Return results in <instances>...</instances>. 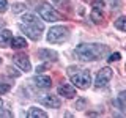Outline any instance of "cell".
I'll use <instances>...</instances> for the list:
<instances>
[{
	"instance_id": "obj_1",
	"label": "cell",
	"mask_w": 126,
	"mask_h": 118,
	"mask_svg": "<svg viewBox=\"0 0 126 118\" xmlns=\"http://www.w3.org/2000/svg\"><path fill=\"white\" fill-rule=\"evenodd\" d=\"M107 54L106 46L101 44H79L74 49V55H77V58L84 61H90V60H98V58L104 57Z\"/></svg>"
},
{
	"instance_id": "obj_2",
	"label": "cell",
	"mask_w": 126,
	"mask_h": 118,
	"mask_svg": "<svg viewBox=\"0 0 126 118\" xmlns=\"http://www.w3.org/2000/svg\"><path fill=\"white\" fill-rule=\"evenodd\" d=\"M68 76L71 79V82L76 84V87H79V88H88V85L92 84L90 71L80 69V68H77V66H69L68 68Z\"/></svg>"
},
{
	"instance_id": "obj_3",
	"label": "cell",
	"mask_w": 126,
	"mask_h": 118,
	"mask_svg": "<svg viewBox=\"0 0 126 118\" xmlns=\"http://www.w3.org/2000/svg\"><path fill=\"white\" fill-rule=\"evenodd\" d=\"M69 36L68 33V29L63 25H55V27H50L49 33H47V41L52 43V44H60V43L66 41Z\"/></svg>"
},
{
	"instance_id": "obj_4",
	"label": "cell",
	"mask_w": 126,
	"mask_h": 118,
	"mask_svg": "<svg viewBox=\"0 0 126 118\" xmlns=\"http://www.w3.org/2000/svg\"><path fill=\"white\" fill-rule=\"evenodd\" d=\"M36 10H38L39 16H41L44 21H47V22H55V21H60L62 19V16L58 14L50 5H47V3H41Z\"/></svg>"
},
{
	"instance_id": "obj_5",
	"label": "cell",
	"mask_w": 126,
	"mask_h": 118,
	"mask_svg": "<svg viewBox=\"0 0 126 118\" xmlns=\"http://www.w3.org/2000/svg\"><path fill=\"white\" fill-rule=\"evenodd\" d=\"M113 73L110 68H102L99 73H98L96 79H94V87L96 88H102V87H106L110 82V79H112Z\"/></svg>"
},
{
	"instance_id": "obj_6",
	"label": "cell",
	"mask_w": 126,
	"mask_h": 118,
	"mask_svg": "<svg viewBox=\"0 0 126 118\" xmlns=\"http://www.w3.org/2000/svg\"><path fill=\"white\" fill-rule=\"evenodd\" d=\"M39 102H41L43 105H46V107H50V109H58L62 105L60 98L52 96V94H44V96L39 99Z\"/></svg>"
},
{
	"instance_id": "obj_7",
	"label": "cell",
	"mask_w": 126,
	"mask_h": 118,
	"mask_svg": "<svg viewBox=\"0 0 126 118\" xmlns=\"http://www.w3.org/2000/svg\"><path fill=\"white\" fill-rule=\"evenodd\" d=\"M13 61H14L22 71H25V73L32 69V65H30L29 57H27V55H24V54H16L14 57H13Z\"/></svg>"
},
{
	"instance_id": "obj_8",
	"label": "cell",
	"mask_w": 126,
	"mask_h": 118,
	"mask_svg": "<svg viewBox=\"0 0 126 118\" xmlns=\"http://www.w3.org/2000/svg\"><path fill=\"white\" fill-rule=\"evenodd\" d=\"M58 94L68 98V99L76 98V87H74L73 84H62L60 87H58Z\"/></svg>"
},
{
	"instance_id": "obj_9",
	"label": "cell",
	"mask_w": 126,
	"mask_h": 118,
	"mask_svg": "<svg viewBox=\"0 0 126 118\" xmlns=\"http://www.w3.org/2000/svg\"><path fill=\"white\" fill-rule=\"evenodd\" d=\"M22 22L24 24H27V25H32V27H36L38 30H44V24H43L41 21H38V17L35 14H24V17H22Z\"/></svg>"
},
{
	"instance_id": "obj_10",
	"label": "cell",
	"mask_w": 126,
	"mask_h": 118,
	"mask_svg": "<svg viewBox=\"0 0 126 118\" xmlns=\"http://www.w3.org/2000/svg\"><path fill=\"white\" fill-rule=\"evenodd\" d=\"M19 29H21L24 33L27 35L29 38H32L33 41H36V39H39V31L36 27H32V25H27V24H19Z\"/></svg>"
},
{
	"instance_id": "obj_11",
	"label": "cell",
	"mask_w": 126,
	"mask_h": 118,
	"mask_svg": "<svg viewBox=\"0 0 126 118\" xmlns=\"http://www.w3.org/2000/svg\"><path fill=\"white\" fill-rule=\"evenodd\" d=\"M38 57L44 61H57L58 60V54L55 50H50V49H39Z\"/></svg>"
},
{
	"instance_id": "obj_12",
	"label": "cell",
	"mask_w": 126,
	"mask_h": 118,
	"mask_svg": "<svg viewBox=\"0 0 126 118\" xmlns=\"http://www.w3.org/2000/svg\"><path fill=\"white\" fill-rule=\"evenodd\" d=\"M33 84L38 87V88H49L52 85V79L47 76H36L33 79Z\"/></svg>"
},
{
	"instance_id": "obj_13",
	"label": "cell",
	"mask_w": 126,
	"mask_h": 118,
	"mask_svg": "<svg viewBox=\"0 0 126 118\" xmlns=\"http://www.w3.org/2000/svg\"><path fill=\"white\" fill-rule=\"evenodd\" d=\"M11 38H13V33H11L10 30L0 31V47H8V46H10Z\"/></svg>"
},
{
	"instance_id": "obj_14",
	"label": "cell",
	"mask_w": 126,
	"mask_h": 118,
	"mask_svg": "<svg viewBox=\"0 0 126 118\" xmlns=\"http://www.w3.org/2000/svg\"><path fill=\"white\" fill-rule=\"evenodd\" d=\"M10 46L14 49H22V47H27V41L25 38H11Z\"/></svg>"
},
{
	"instance_id": "obj_15",
	"label": "cell",
	"mask_w": 126,
	"mask_h": 118,
	"mask_svg": "<svg viewBox=\"0 0 126 118\" xmlns=\"http://www.w3.org/2000/svg\"><path fill=\"white\" fill-rule=\"evenodd\" d=\"M27 117H29V118H35V117H39V118H46V117H47V113L44 112V110H41V109L32 107V109L29 110V113H27Z\"/></svg>"
},
{
	"instance_id": "obj_16",
	"label": "cell",
	"mask_w": 126,
	"mask_h": 118,
	"mask_svg": "<svg viewBox=\"0 0 126 118\" xmlns=\"http://www.w3.org/2000/svg\"><path fill=\"white\" fill-rule=\"evenodd\" d=\"M115 27L120 31H125L126 30V17H125V16H120V17L115 21Z\"/></svg>"
},
{
	"instance_id": "obj_17",
	"label": "cell",
	"mask_w": 126,
	"mask_h": 118,
	"mask_svg": "<svg viewBox=\"0 0 126 118\" xmlns=\"http://www.w3.org/2000/svg\"><path fill=\"white\" fill-rule=\"evenodd\" d=\"M92 21L94 24H99L102 21V13H101V10H94L93 8V11H92Z\"/></svg>"
},
{
	"instance_id": "obj_18",
	"label": "cell",
	"mask_w": 126,
	"mask_h": 118,
	"mask_svg": "<svg viewBox=\"0 0 126 118\" xmlns=\"http://www.w3.org/2000/svg\"><path fill=\"white\" fill-rule=\"evenodd\" d=\"M125 98H126V93L125 91H121L120 94H118V101H115V104L120 107L121 110H125V107H126V102H125Z\"/></svg>"
},
{
	"instance_id": "obj_19",
	"label": "cell",
	"mask_w": 126,
	"mask_h": 118,
	"mask_svg": "<svg viewBox=\"0 0 126 118\" xmlns=\"http://www.w3.org/2000/svg\"><path fill=\"white\" fill-rule=\"evenodd\" d=\"M25 10V3H14L13 5V13H22Z\"/></svg>"
},
{
	"instance_id": "obj_20",
	"label": "cell",
	"mask_w": 126,
	"mask_h": 118,
	"mask_svg": "<svg viewBox=\"0 0 126 118\" xmlns=\"http://www.w3.org/2000/svg\"><path fill=\"white\" fill-rule=\"evenodd\" d=\"M92 8H94V10H102V8H104V2H102V0H93Z\"/></svg>"
},
{
	"instance_id": "obj_21",
	"label": "cell",
	"mask_w": 126,
	"mask_h": 118,
	"mask_svg": "<svg viewBox=\"0 0 126 118\" xmlns=\"http://www.w3.org/2000/svg\"><path fill=\"white\" fill-rule=\"evenodd\" d=\"M10 84H0V96H2V94H5V93H8L10 91Z\"/></svg>"
},
{
	"instance_id": "obj_22",
	"label": "cell",
	"mask_w": 126,
	"mask_h": 118,
	"mask_svg": "<svg viewBox=\"0 0 126 118\" xmlns=\"http://www.w3.org/2000/svg\"><path fill=\"white\" fill-rule=\"evenodd\" d=\"M8 10V2L6 0H0V13H5Z\"/></svg>"
},
{
	"instance_id": "obj_23",
	"label": "cell",
	"mask_w": 126,
	"mask_h": 118,
	"mask_svg": "<svg viewBox=\"0 0 126 118\" xmlns=\"http://www.w3.org/2000/svg\"><path fill=\"white\" fill-rule=\"evenodd\" d=\"M120 58H121V55L118 54V52H115V54H112V55L109 57V61H118Z\"/></svg>"
},
{
	"instance_id": "obj_24",
	"label": "cell",
	"mask_w": 126,
	"mask_h": 118,
	"mask_svg": "<svg viewBox=\"0 0 126 118\" xmlns=\"http://www.w3.org/2000/svg\"><path fill=\"white\" fill-rule=\"evenodd\" d=\"M0 117H11V113L10 112H2V110H0Z\"/></svg>"
},
{
	"instance_id": "obj_25",
	"label": "cell",
	"mask_w": 126,
	"mask_h": 118,
	"mask_svg": "<svg viewBox=\"0 0 126 118\" xmlns=\"http://www.w3.org/2000/svg\"><path fill=\"white\" fill-rule=\"evenodd\" d=\"M43 69H44V65H43V66H39V68H36V73H41Z\"/></svg>"
},
{
	"instance_id": "obj_26",
	"label": "cell",
	"mask_w": 126,
	"mask_h": 118,
	"mask_svg": "<svg viewBox=\"0 0 126 118\" xmlns=\"http://www.w3.org/2000/svg\"><path fill=\"white\" fill-rule=\"evenodd\" d=\"M87 115H90V117H96L98 113H94V112H88V113H87Z\"/></svg>"
},
{
	"instance_id": "obj_27",
	"label": "cell",
	"mask_w": 126,
	"mask_h": 118,
	"mask_svg": "<svg viewBox=\"0 0 126 118\" xmlns=\"http://www.w3.org/2000/svg\"><path fill=\"white\" fill-rule=\"evenodd\" d=\"M0 107H2V99H0Z\"/></svg>"
}]
</instances>
